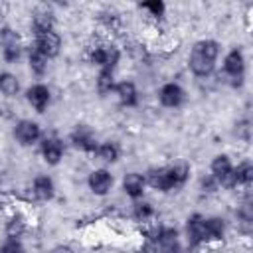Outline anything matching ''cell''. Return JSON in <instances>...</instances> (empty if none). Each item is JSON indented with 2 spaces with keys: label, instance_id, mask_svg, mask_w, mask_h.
Returning a JSON list of instances; mask_svg holds the SVG:
<instances>
[{
  "label": "cell",
  "instance_id": "cell-1",
  "mask_svg": "<svg viewBox=\"0 0 253 253\" xmlns=\"http://www.w3.org/2000/svg\"><path fill=\"white\" fill-rule=\"evenodd\" d=\"M221 45L219 42L206 38L200 40L192 45L190 55H188V69L192 71V75L196 77H210L215 71V63L219 57Z\"/></svg>",
  "mask_w": 253,
  "mask_h": 253
},
{
  "label": "cell",
  "instance_id": "cell-2",
  "mask_svg": "<svg viewBox=\"0 0 253 253\" xmlns=\"http://www.w3.org/2000/svg\"><path fill=\"white\" fill-rule=\"evenodd\" d=\"M221 67H223V73H225L227 83H229L233 89L243 87V83H245L247 61H245V53H243L241 47H231V49L223 55Z\"/></svg>",
  "mask_w": 253,
  "mask_h": 253
},
{
  "label": "cell",
  "instance_id": "cell-3",
  "mask_svg": "<svg viewBox=\"0 0 253 253\" xmlns=\"http://www.w3.org/2000/svg\"><path fill=\"white\" fill-rule=\"evenodd\" d=\"M89 63L97 65L99 69H109L115 71L119 61H121V49L117 45H109V43H97L93 47H89Z\"/></svg>",
  "mask_w": 253,
  "mask_h": 253
},
{
  "label": "cell",
  "instance_id": "cell-4",
  "mask_svg": "<svg viewBox=\"0 0 253 253\" xmlns=\"http://www.w3.org/2000/svg\"><path fill=\"white\" fill-rule=\"evenodd\" d=\"M233 162L227 154H215L210 162V176L215 178L219 188H233Z\"/></svg>",
  "mask_w": 253,
  "mask_h": 253
},
{
  "label": "cell",
  "instance_id": "cell-5",
  "mask_svg": "<svg viewBox=\"0 0 253 253\" xmlns=\"http://www.w3.org/2000/svg\"><path fill=\"white\" fill-rule=\"evenodd\" d=\"M14 138L18 144L22 146H32V144H38L42 140V126L40 123L32 121V119H20L16 125H14V130H12Z\"/></svg>",
  "mask_w": 253,
  "mask_h": 253
},
{
  "label": "cell",
  "instance_id": "cell-6",
  "mask_svg": "<svg viewBox=\"0 0 253 253\" xmlns=\"http://www.w3.org/2000/svg\"><path fill=\"white\" fill-rule=\"evenodd\" d=\"M69 142L73 148L85 152V154H95L99 140L89 125H75V128L69 132Z\"/></svg>",
  "mask_w": 253,
  "mask_h": 253
},
{
  "label": "cell",
  "instance_id": "cell-7",
  "mask_svg": "<svg viewBox=\"0 0 253 253\" xmlns=\"http://www.w3.org/2000/svg\"><path fill=\"white\" fill-rule=\"evenodd\" d=\"M156 97H158V103L162 107H166V109H178L186 101V89L180 83H176V81H166V83H162L158 87Z\"/></svg>",
  "mask_w": 253,
  "mask_h": 253
},
{
  "label": "cell",
  "instance_id": "cell-8",
  "mask_svg": "<svg viewBox=\"0 0 253 253\" xmlns=\"http://www.w3.org/2000/svg\"><path fill=\"white\" fill-rule=\"evenodd\" d=\"M40 154L43 158L45 164L49 166H57L61 160H63V154H65V144L59 136L51 134V136H42L40 140Z\"/></svg>",
  "mask_w": 253,
  "mask_h": 253
},
{
  "label": "cell",
  "instance_id": "cell-9",
  "mask_svg": "<svg viewBox=\"0 0 253 253\" xmlns=\"http://www.w3.org/2000/svg\"><path fill=\"white\" fill-rule=\"evenodd\" d=\"M26 101L36 113H45L51 103V91L45 83H32L26 89Z\"/></svg>",
  "mask_w": 253,
  "mask_h": 253
},
{
  "label": "cell",
  "instance_id": "cell-10",
  "mask_svg": "<svg viewBox=\"0 0 253 253\" xmlns=\"http://www.w3.org/2000/svg\"><path fill=\"white\" fill-rule=\"evenodd\" d=\"M32 45L40 53H43L47 59H53L61 51V36L55 30L53 32H45V34H38V36H34V43Z\"/></svg>",
  "mask_w": 253,
  "mask_h": 253
},
{
  "label": "cell",
  "instance_id": "cell-11",
  "mask_svg": "<svg viewBox=\"0 0 253 253\" xmlns=\"http://www.w3.org/2000/svg\"><path fill=\"white\" fill-rule=\"evenodd\" d=\"M113 184H115V178L107 168H95L87 176V186L95 196H107L113 190Z\"/></svg>",
  "mask_w": 253,
  "mask_h": 253
},
{
  "label": "cell",
  "instance_id": "cell-12",
  "mask_svg": "<svg viewBox=\"0 0 253 253\" xmlns=\"http://www.w3.org/2000/svg\"><path fill=\"white\" fill-rule=\"evenodd\" d=\"M204 219H206V215H202L200 211H194L188 215V219H186L188 249H198L200 245H204Z\"/></svg>",
  "mask_w": 253,
  "mask_h": 253
},
{
  "label": "cell",
  "instance_id": "cell-13",
  "mask_svg": "<svg viewBox=\"0 0 253 253\" xmlns=\"http://www.w3.org/2000/svg\"><path fill=\"white\" fill-rule=\"evenodd\" d=\"M144 180H146V186H150L152 190H158V192H172L174 190L172 178H170V172H168V166L148 168L146 174H144Z\"/></svg>",
  "mask_w": 253,
  "mask_h": 253
},
{
  "label": "cell",
  "instance_id": "cell-14",
  "mask_svg": "<svg viewBox=\"0 0 253 253\" xmlns=\"http://www.w3.org/2000/svg\"><path fill=\"white\" fill-rule=\"evenodd\" d=\"M156 253H184L182 243H180V233L176 227L162 225L158 241H156Z\"/></svg>",
  "mask_w": 253,
  "mask_h": 253
},
{
  "label": "cell",
  "instance_id": "cell-15",
  "mask_svg": "<svg viewBox=\"0 0 253 253\" xmlns=\"http://www.w3.org/2000/svg\"><path fill=\"white\" fill-rule=\"evenodd\" d=\"M121 186H123V192H125V194H126V196H128L132 202L142 200L144 190H146V180H144V174H140V172H126V174L123 176Z\"/></svg>",
  "mask_w": 253,
  "mask_h": 253
},
{
  "label": "cell",
  "instance_id": "cell-16",
  "mask_svg": "<svg viewBox=\"0 0 253 253\" xmlns=\"http://www.w3.org/2000/svg\"><path fill=\"white\" fill-rule=\"evenodd\" d=\"M113 93L117 95V101L121 103V107L132 109V107H136V105H138L140 95H138V89H136L134 81H128V79L117 81V85H115V91H113Z\"/></svg>",
  "mask_w": 253,
  "mask_h": 253
},
{
  "label": "cell",
  "instance_id": "cell-17",
  "mask_svg": "<svg viewBox=\"0 0 253 253\" xmlns=\"http://www.w3.org/2000/svg\"><path fill=\"white\" fill-rule=\"evenodd\" d=\"M32 196L38 202H51L55 198V182L47 174H38L32 180Z\"/></svg>",
  "mask_w": 253,
  "mask_h": 253
},
{
  "label": "cell",
  "instance_id": "cell-18",
  "mask_svg": "<svg viewBox=\"0 0 253 253\" xmlns=\"http://www.w3.org/2000/svg\"><path fill=\"white\" fill-rule=\"evenodd\" d=\"M32 34L38 36V34H45V32H53L55 30V14L47 8H38L34 14H32Z\"/></svg>",
  "mask_w": 253,
  "mask_h": 253
},
{
  "label": "cell",
  "instance_id": "cell-19",
  "mask_svg": "<svg viewBox=\"0 0 253 253\" xmlns=\"http://www.w3.org/2000/svg\"><path fill=\"white\" fill-rule=\"evenodd\" d=\"M225 219L219 215H211L204 219V243H215L225 237Z\"/></svg>",
  "mask_w": 253,
  "mask_h": 253
},
{
  "label": "cell",
  "instance_id": "cell-20",
  "mask_svg": "<svg viewBox=\"0 0 253 253\" xmlns=\"http://www.w3.org/2000/svg\"><path fill=\"white\" fill-rule=\"evenodd\" d=\"M28 231V221H26V217L22 215V213H12L8 219H6V223H4V233H6V237H10V239H22L24 237V233Z\"/></svg>",
  "mask_w": 253,
  "mask_h": 253
},
{
  "label": "cell",
  "instance_id": "cell-21",
  "mask_svg": "<svg viewBox=\"0 0 253 253\" xmlns=\"http://www.w3.org/2000/svg\"><path fill=\"white\" fill-rule=\"evenodd\" d=\"M251 182H253V162L245 158L237 166H233V188L237 186L247 188Z\"/></svg>",
  "mask_w": 253,
  "mask_h": 253
},
{
  "label": "cell",
  "instance_id": "cell-22",
  "mask_svg": "<svg viewBox=\"0 0 253 253\" xmlns=\"http://www.w3.org/2000/svg\"><path fill=\"white\" fill-rule=\"evenodd\" d=\"M93 156H97V160H101L103 164H115L121 158V148H119L117 142L105 140V142H99Z\"/></svg>",
  "mask_w": 253,
  "mask_h": 253
},
{
  "label": "cell",
  "instance_id": "cell-23",
  "mask_svg": "<svg viewBox=\"0 0 253 253\" xmlns=\"http://www.w3.org/2000/svg\"><path fill=\"white\" fill-rule=\"evenodd\" d=\"M28 65H30V71L36 75V77H43L47 73V67H49V59L40 53L34 45H30L28 49Z\"/></svg>",
  "mask_w": 253,
  "mask_h": 253
},
{
  "label": "cell",
  "instance_id": "cell-24",
  "mask_svg": "<svg viewBox=\"0 0 253 253\" xmlns=\"http://www.w3.org/2000/svg\"><path fill=\"white\" fill-rule=\"evenodd\" d=\"M20 79L12 73V71H0V95L12 99L16 95H20Z\"/></svg>",
  "mask_w": 253,
  "mask_h": 253
},
{
  "label": "cell",
  "instance_id": "cell-25",
  "mask_svg": "<svg viewBox=\"0 0 253 253\" xmlns=\"http://www.w3.org/2000/svg\"><path fill=\"white\" fill-rule=\"evenodd\" d=\"M115 71H109V69H99L97 73V79H95V89L101 97H107L115 91Z\"/></svg>",
  "mask_w": 253,
  "mask_h": 253
},
{
  "label": "cell",
  "instance_id": "cell-26",
  "mask_svg": "<svg viewBox=\"0 0 253 253\" xmlns=\"http://www.w3.org/2000/svg\"><path fill=\"white\" fill-rule=\"evenodd\" d=\"M168 172H170L174 190H180L182 186H186V182L190 178V164L188 162H176V164L168 166Z\"/></svg>",
  "mask_w": 253,
  "mask_h": 253
},
{
  "label": "cell",
  "instance_id": "cell-27",
  "mask_svg": "<svg viewBox=\"0 0 253 253\" xmlns=\"http://www.w3.org/2000/svg\"><path fill=\"white\" fill-rule=\"evenodd\" d=\"M154 215H156V210H154V206H152L150 202H146V200H136V202L132 204V217H134L136 221L146 223V221H150Z\"/></svg>",
  "mask_w": 253,
  "mask_h": 253
},
{
  "label": "cell",
  "instance_id": "cell-28",
  "mask_svg": "<svg viewBox=\"0 0 253 253\" xmlns=\"http://www.w3.org/2000/svg\"><path fill=\"white\" fill-rule=\"evenodd\" d=\"M138 10H144L150 18L160 20L166 14V4L162 0H146V2H140L138 4Z\"/></svg>",
  "mask_w": 253,
  "mask_h": 253
},
{
  "label": "cell",
  "instance_id": "cell-29",
  "mask_svg": "<svg viewBox=\"0 0 253 253\" xmlns=\"http://www.w3.org/2000/svg\"><path fill=\"white\" fill-rule=\"evenodd\" d=\"M16 43H22L20 34L14 28H10V26H2L0 28V49L10 47V45H16Z\"/></svg>",
  "mask_w": 253,
  "mask_h": 253
},
{
  "label": "cell",
  "instance_id": "cell-30",
  "mask_svg": "<svg viewBox=\"0 0 253 253\" xmlns=\"http://www.w3.org/2000/svg\"><path fill=\"white\" fill-rule=\"evenodd\" d=\"M0 253H28V251H26V245L22 243V239H10V237H6L0 243Z\"/></svg>",
  "mask_w": 253,
  "mask_h": 253
},
{
  "label": "cell",
  "instance_id": "cell-31",
  "mask_svg": "<svg viewBox=\"0 0 253 253\" xmlns=\"http://www.w3.org/2000/svg\"><path fill=\"white\" fill-rule=\"evenodd\" d=\"M0 51H2V57H4V61H8V63H16V61L22 57V53H24V47H22V43H16V45L4 47V49H0Z\"/></svg>",
  "mask_w": 253,
  "mask_h": 253
},
{
  "label": "cell",
  "instance_id": "cell-32",
  "mask_svg": "<svg viewBox=\"0 0 253 253\" xmlns=\"http://www.w3.org/2000/svg\"><path fill=\"white\" fill-rule=\"evenodd\" d=\"M200 190H202L204 194H215V192L219 190V184L215 182V178H213V176L206 174V176H202V178H200Z\"/></svg>",
  "mask_w": 253,
  "mask_h": 253
},
{
  "label": "cell",
  "instance_id": "cell-33",
  "mask_svg": "<svg viewBox=\"0 0 253 253\" xmlns=\"http://www.w3.org/2000/svg\"><path fill=\"white\" fill-rule=\"evenodd\" d=\"M237 130H243L239 136H241L243 140H249V121H247V119H243V121L237 123Z\"/></svg>",
  "mask_w": 253,
  "mask_h": 253
},
{
  "label": "cell",
  "instance_id": "cell-34",
  "mask_svg": "<svg viewBox=\"0 0 253 253\" xmlns=\"http://www.w3.org/2000/svg\"><path fill=\"white\" fill-rule=\"evenodd\" d=\"M47 253H75V251H73V247H69V245H55V247H51Z\"/></svg>",
  "mask_w": 253,
  "mask_h": 253
}]
</instances>
